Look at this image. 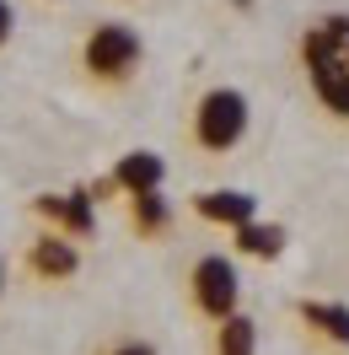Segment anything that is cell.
Returning <instances> with one entry per match:
<instances>
[{
    "label": "cell",
    "mask_w": 349,
    "mask_h": 355,
    "mask_svg": "<svg viewBox=\"0 0 349 355\" xmlns=\"http://www.w3.org/2000/svg\"><path fill=\"white\" fill-rule=\"evenodd\" d=\"M296 60H301L306 92L317 97V108L349 124V11L312 17L296 38Z\"/></svg>",
    "instance_id": "cell-1"
},
{
    "label": "cell",
    "mask_w": 349,
    "mask_h": 355,
    "mask_svg": "<svg viewBox=\"0 0 349 355\" xmlns=\"http://www.w3.org/2000/svg\"><path fill=\"white\" fill-rule=\"evenodd\" d=\"M253 130V103L247 92L237 87H210L204 97L194 103V119H188V140H194L204 156H226L237 151Z\"/></svg>",
    "instance_id": "cell-2"
},
{
    "label": "cell",
    "mask_w": 349,
    "mask_h": 355,
    "mask_svg": "<svg viewBox=\"0 0 349 355\" xmlns=\"http://www.w3.org/2000/svg\"><path fill=\"white\" fill-rule=\"evenodd\" d=\"M140 65H145V38L129 22H97L81 38V70L97 87H129Z\"/></svg>",
    "instance_id": "cell-3"
},
{
    "label": "cell",
    "mask_w": 349,
    "mask_h": 355,
    "mask_svg": "<svg viewBox=\"0 0 349 355\" xmlns=\"http://www.w3.org/2000/svg\"><path fill=\"white\" fill-rule=\"evenodd\" d=\"M188 307L204 318V323H220L242 307V269L226 259V253H204L188 269Z\"/></svg>",
    "instance_id": "cell-4"
},
{
    "label": "cell",
    "mask_w": 349,
    "mask_h": 355,
    "mask_svg": "<svg viewBox=\"0 0 349 355\" xmlns=\"http://www.w3.org/2000/svg\"><path fill=\"white\" fill-rule=\"evenodd\" d=\"M27 275H33V280H48V286L75 280V275H81V237L44 226V232L27 243Z\"/></svg>",
    "instance_id": "cell-5"
},
{
    "label": "cell",
    "mask_w": 349,
    "mask_h": 355,
    "mask_svg": "<svg viewBox=\"0 0 349 355\" xmlns=\"http://www.w3.org/2000/svg\"><path fill=\"white\" fill-rule=\"evenodd\" d=\"M33 216L54 232H70V237H91L97 232V200L91 189H70V194H38L33 200Z\"/></svg>",
    "instance_id": "cell-6"
},
{
    "label": "cell",
    "mask_w": 349,
    "mask_h": 355,
    "mask_svg": "<svg viewBox=\"0 0 349 355\" xmlns=\"http://www.w3.org/2000/svg\"><path fill=\"white\" fill-rule=\"evenodd\" d=\"M194 216L226 226V232H237V226H247L258 216V200H253L247 189H204V194H194Z\"/></svg>",
    "instance_id": "cell-7"
},
{
    "label": "cell",
    "mask_w": 349,
    "mask_h": 355,
    "mask_svg": "<svg viewBox=\"0 0 349 355\" xmlns=\"http://www.w3.org/2000/svg\"><path fill=\"white\" fill-rule=\"evenodd\" d=\"M108 178H113V189L129 200V194H145V189H161V183H167V162L156 151H129V156L113 162Z\"/></svg>",
    "instance_id": "cell-8"
},
{
    "label": "cell",
    "mask_w": 349,
    "mask_h": 355,
    "mask_svg": "<svg viewBox=\"0 0 349 355\" xmlns=\"http://www.w3.org/2000/svg\"><path fill=\"white\" fill-rule=\"evenodd\" d=\"M129 226L134 237H145V243H156V237H167L172 232V200L161 194V189H145V194H129Z\"/></svg>",
    "instance_id": "cell-9"
},
{
    "label": "cell",
    "mask_w": 349,
    "mask_h": 355,
    "mask_svg": "<svg viewBox=\"0 0 349 355\" xmlns=\"http://www.w3.org/2000/svg\"><path fill=\"white\" fill-rule=\"evenodd\" d=\"M301 323L306 329H317L328 345H349V307L344 302H301Z\"/></svg>",
    "instance_id": "cell-10"
},
{
    "label": "cell",
    "mask_w": 349,
    "mask_h": 355,
    "mask_svg": "<svg viewBox=\"0 0 349 355\" xmlns=\"http://www.w3.org/2000/svg\"><path fill=\"white\" fill-rule=\"evenodd\" d=\"M215 355H258V323L242 307L215 323Z\"/></svg>",
    "instance_id": "cell-11"
},
{
    "label": "cell",
    "mask_w": 349,
    "mask_h": 355,
    "mask_svg": "<svg viewBox=\"0 0 349 355\" xmlns=\"http://www.w3.org/2000/svg\"><path fill=\"white\" fill-rule=\"evenodd\" d=\"M231 237H237V253H253V259H280L285 253V232L280 226H263L258 216H253L247 226H237Z\"/></svg>",
    "instance_id": "cell-12"
},
{
    "label": "cell",
    "mask_w": 349,
    "mask_h": 355,
    "mask_svg": "<svg viewBox=\"0 0 349 355\" xmlns=\"http://www.w3.org/2000/svg\"><path fill=\"white\" fill-rule=\"evenodd\" d=\"M97 355H161V350H156L151 339H140V334H124V339H108Z\"/></svg>",
    "instance_id": "cell-13"
},
{
    "label": "cell",
    "mask_w": 349,
    "mask_h": 355,
    "mask_svg": "<svg viewBox=\"0 0 349 355\" xmlns=\"http://www.w3.org/2000/svg\"><path fill=\"white\" fill-rule=\"evenodd\" d=\"M11 33H17V11H11V0H0V49L11 44Z\"/></svg>",
    "instance_id": "cell-14"
},
{
    "label": "cell",
    "mask_w": 349,
    "mask_h": 355,
    "mask_svg": "<svg viewBox=\"0 0 349 355\" xmlns=\"http://www.w3.org/2000/svg\"><path fill=\"white\" fill-rule=\"evenodd\" d=\"M0 291H6V253H0Z\"/></svg>",
    "instance_id": "cell-15"
}]
</instances>
